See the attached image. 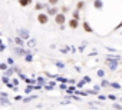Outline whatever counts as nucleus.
Masks as SVG:
<instances>
[{
	"label": "nucleus",
	"mask_w": 122,
	"mask_h": 110,
	"mask_svg": "<svg viewBox=\"0 0 122 110\" xmlns=\"http://www.w3.org/2000/svg\"><path fill=\"white\" fill-rule=\"evenodd\" d=\"M49 14L47 13H43V12H40L39 14H37V17H36V20H37V23L39 24H42V26H45V24H47L49 23Z\"/></svg>",
	"instance_id": "nucleus-1"
},
{
	"label": "nucleus",
	"mask_w": 122,
	"mask_h": 110,
	"mask_svg": "<svg viewBox=\"0 0 122 110\" xmlns=\"http://www.w3.org/2000/svg\"><path fill=\"white\" fill-rule=\"evenodd\" d=\"M66 22H68V20H66V14H65V13H62V12L57 13V14L55 16V23H56V24H59V26H63Z\"/></svg>",
	"instance_id": "nucleus-2"
},
{
	"label": "nucleus",
	"mask_w": 122,
	"mask_h": 110,
	"mask_svg": "<svg viewBox=\"0 0 122 110\" xmlns=\"http://www.w3.org/2000/svg\"><path fill=\"white\" fill-rule=\"evenodd\" d=\"M12 51L15 53V54H17V56H22V57H25L27 53H30V51H27L25 47H19V46H16V47H13L12 49Z\"/></svg>",
	"instance_id": "nucleus-3"
},
{
	"label": "nucleus",
	"mask_w": 122,
	"mask_h": 110,
	"mask_svg": "<svg viewBox=\"0 0 122 110\" xmlns=\"http://www.w3.org/2000/svg\"><path fill=\"white\" fill-rule=\"evenodd\" d=\"M17 36L22 37L23 40H30V32L27 29H19L17 30Z\"/></svg>",
	"instance_id": "nucleus-4"
},
{
	"label": "nucleus",
	"mask_w": 122,
	"mask_h": 110,
	"mask_svg": "<svg viewBox=\"0 0 122 110\" xmlns=\"http://www.w3.org/2000/svg\"><path fill=\"white\" fill-rule=\"evenodd\" d=\"M68 26H69V29H72V30H76V29L81 26V20L71 17V19H69V22H68Z\"/></svg>",
	"instance_id": "nucleus-5"
},
{
	"label": "nucleus",
	"mask_w": 122,
	"mask_h": 110,
	"mask_svg": "<svg viewBox=\"0 0 122 110\" xmlns=\"http://www.w3.org/2000/svg\"><path fill=\"white\" fill-rule=\"evenodd\" d=\"M105 63L109 66L111 72H115V70L118 69V66H119V60H109V59H106V62H105Z\"/></svg>",
	"instance_id": "nucleus-6"
},
{
	"label": "nucleus",
	"mask_w": 122,
	"mask_h": 110,
	"mask_svg": "<svg viewBox=\"0 0 122 110\" xmlns=\"http://www.w3.org/2000/svg\"><path fill=\"white\" fill-rule=\"evenodd\" d=\"M93 9L95 10H103V0H93Z\"/></svg>",
	"instance_id": "nucleus-7"
},
{
	"label": "nucleus",
	"mask_w": 122,
	"mask_h": 110,
	"mask_svg": "<svg viewBox=\"0 0 122 110\" xmlns=\"http://www.w3.org/2000/svg\"><path fill=\"white\" fill-rule=\"evenodd\" d=\"M46 13H47L49 16H53V17H55V16H56L57 13H60V12H59L57 6H50V7H49V10H47Z\"/></svg>",
	"instance_id": "nucleus-8"
},
{
	"label": "nucleus",
	"mask_w": 122,
	"mask_h": 110,
	"mask_svg": "<svg viewBox=\"0 0 122 110\" xmlns=\"http://www.w3.org/2000/svg\"><path fill=\"white\" fill-rule=\"evenodd\" d=\"M25 41H26V40H23V39L19 37V36H16V37L13 39V43H15L16 46H19V47H25V44H26Z\"/></svg>",
	"instance_id": "nucleus-9"
},
{
	"label": "nucleus",
	"mask_w": 122,
	"mask_h": 110,
	"mask_svg": "<svg viewBox=\"0 0 122 110\" xmlns=\"http://www.w3.org/2000/svg\"><path fill=\"white\" fill-rule=\"evenodd\" d=\"M82 27H83L85 33H93V29H92V26L89 24V22H82Z\"/></svg>",
	"instance_id": "nucleus-10"
},
{
	"label": "nucleus",
	"mask_w": 122,
	"mask_h": 110,
	"mask_svg": "<svg viewBox=\"0 0 122 110\" xmlns=\"http://www.w3.org/2000/svg\"><path fill=\"white\" fill-rule=\"evenodd\" d=\"M17 3L22 6V7H27L32 5V0H17Z\"/></svg>",
	"instance_id": "nucleus-11"
},
{
	"label": "nucleus",
	"mask_w": 122,
	"mask_h": 110,
	"mask_svg": "<svg viewBox=\"0 0 122 110\" xmlns=\"http://www.w3.org/2000/svg\"><path fill=\"white\" fill-rule=\"evenodd\" d=\"M76 92V87L73 86V84H71V86H68V89H66V93L69 94V96H72L73 93Z\"/></svg>",
	"instance_id": "nucleus-12"
},
{
	"label": "nucleus",
	"mask_w": 122,
	"mask_h": 110,
	"mask_svg": "<svg viewBox=\"0 0 122 110\" xmlns=\"http://www.w3.org/2000/svg\"><path fill=\"white\" fill-rule=\"evenodd\" d=\"M72 17H73V19L81 20V10H78V9H76V10H73V12H72Z\"/></svg>",
	"instance_id": "nucleus-13"
},
{
	"label": "nucleus",
	"mask_w": 122,
	"mask_h": 110,
	"mask_svg": "<svg viewBox=\"0 0 122 110\" xmlns=\"http://www.w3.org/2000/svg\"><path fill=\"white\" fill-rule=\"evenodd\" d=\"M25 62H26V63H32V62H33V54H32V53H27L26 56H25Z\"/></svg>",
	"instance_id": "nucleus-14"
},
{
	"label": "nucleus",
	"mask_w": 122,
	"mask_h": 110,
	"mask_svg": "<svg viewBox=\"0 0 122 110\" xmlns=\"http://www.w3.org/2000/svg\"><path fill=\"white\" fill-rule=\"evenodd\" d=\"M13 73H15V69H13V67H9V70L3 72V74H5V76H9V77L13 76Z\"/></svg>",
	"instance_id": "nucleus-15"
},
{
	"label": "nucleus",
	"mask_w": 122,
	"mask_h": 110,
	"mask_svg": "<svg viewBox=\"0 0 122 110\" xmlns=\"http://www.w3.org/2000/svg\"><path fill=\"white\" fill-rule=\"evenodd\" d=\"M76 9H78V10L85 9V2H83V0H81V2H78V3H76Z\"/></svg>",
	"instance_id": "nucleus-16"
},
{
	"label": "nucleus",
	"mask_w": 122,
	"mask_h": 110,
	"mask_svg": "<svg viewBox=\"0 0 122 110\" xmlns=\"http://www.w3.org/2000/svg\"><path fill=\"white\" fill-rule=\"evenodd\" d=\"M27 46H29L30 49H33V47L36 46V39H30V40H27Z\"/></svg>",
	"instance_id": "nucleus-17"
},
{
	"label": "nucleus",
	"mask_w": 122,
	"mask_h": 110,
	"mask_svg": "<svg viewBox=\"0 0 122 110\" xmlns=\"http://www.w3.org/2000/svg\"><path fill=\"white\" fill-rule=\"evenodd\" d=\"M2 83H3V84H9V83H10V77L3 74V76H2Z\"/></svg>",
	"instance_id": "nucleus-18"
},
{
	"label": "nucleus",
	"mask_w": 122,
	"mask_h": 110,
	"mask_svg": "<svg viewBox=\"0 0 122 110\" xmlns=\"http://www.w3.org/2000/svg\"><path fill=\"white\" fill-rule=\"evenodd\" d=\"M32 90H35V84H27V86H26V90H25V93H26V94H29Z\"/></svg>",
	"instance_id": "nucleus-19"
},
{
	"label": "nucleus",
	"mask_w": 122,
	"mask_h": 110,
	"mask_svg": "<svg viewBox=\"0 0 122 110\" xmlns=\"http://www.w3.org/2000/svg\"><path fill=\"white\" fill-rule=\"evenodd\" d=\"M37 96L36 94H32V96H29V97H26V99H23V103H29V101H32V100H35Z\"/></svg>",
	"instance_id": "nucleus-20"
},
{
	"label": "nucleus",
	"mask_w": 122,
	"mask_h": 110,
	"mask_svg": "<svg viewBox=\"0 0 122 110\" xmlns=\"http://www.w3.org/2000/svg\"><path fill=\"white\" fill-rule=\"evenodd\" d=\"M0 70H2V72L9 70V64H7V63H0Z\"/></svg>",
	"instance_id": "nucleus-21"
},
{
	"label": "nucleus",
	"mask_w": 122,
	"mask_h": 110,
	"mask_svg": "<svg viewBox=\"0 0 122 110\" xmlns=\"http://www.w3.org/2000/svg\"><path fill=\"white\" fill-rule=\"evenodd\" d=\"M0 101H2V103H0L2 106H9V104H10L9 100H7V97H2V99H0Z\"/></svg>",
	"instance_id": "nucleus-22"
},
{
	"label": "nucleus",
	"mask_w": 122,
	"mask_h": 110,
	"mask_svg": "<svg viewBox=\"0 0 122 110\" xmlns=\"http://www.w3.org/2000/svg\"><path fill=\"white\" fill-rule=\"evenodd\" d=\"M96 74H98V77L103 79V77H105V70H103V69H99V70L96 72Z\"/></svg>",
	"instance_id": "nucleus-23"
},
{
	"label": "nucleus",
	"mask_w": 122,
	"mask_h": 110,
	"mask_svg": "<svg viewBox=\"0 0 122 110\" xmlns=\"http://www.w3.org/2000/svg\"><path fill=\"white\" fill-rule=\"evenodd\" d=\"M108 86H111V83H109L108 80L102 79V82H101V87H108Z\"/></svg>",
	"instance_id": "nucleus-24"
},
{
	"label": "nucleus",
	"mask_w": 122,
	"mask_h": 110,
	"mask_svg": "<svg viewBox=\"0 0 122 110\" xmlns=\"http://www.w3.org/2000/svg\"><path fill=\"white\" fill-rule=\"evenodd\" d=\"M56 80H57V82H60V83H69V80H68V79L60 77V76H59V77H56Z\"/></svg>",
	"instance_id": "nucleus-25"
},
{
	"label": "nucleus",
	"mask_w": 122,
	"mask_h": 110,
	"mask_svg": "<svg viewBox=\"0 0 122 110\" xmlns=\"http://www.w3.org/2000/svg\"><path fill=\"white\" fill-rule=\"evenodd\" d=\"M6 63H7L9 66H15V59H13V57H9V59L6 60Z\"/></svg>",
	"instance_id": "nucleus-26"
},
{
	"label": "nucleus",
	"mask_w": 122,
	"mask_h": 110,
	"mask_svg": "<svg viewBox=\"0 0 122 110\" xmlns=\"http://www.w3.org/2000/svg\"><path fill=\"white\" fill-rule=\"evenodd\" d=\"M56 67L57 69H65V63L63 62H56Z\"/></svg>",
	"instance_id": "nucleus-27"
},
{
	"label": "nucleus",
	"mask_w": 122,
	"mask_h": 110,
	"mask_svg": "<svg viewBox=\"0 0 122 110\" xmlns=\"http://www.w3.org/2000/svg\"><path fill=\"white\" fill-rule=\"evenodd\" d=\"M47 3H49L50 6H57V3H59V0H47Z\"/></svg>",
	"instance_id": "nucleus-28"
},
{
	"label": "nucleus",
	"mask_w": 122,
	"mask_h": 110,
	"mask_svg": "<svg viewBox=\"0 0 122 110\" xmlns=\"http://www.w3.org/2000/svg\"><path fill=\"white\" fill-rule=\"evenodd\" d=\"M36 83H39V84H43V83H45V77H42V76H39V77L36 79Z\"/></svg>",
	"instance_id": "nucleus-29"
},
{
	"label": "nucleus",
	"mask_w": 122,
	"mask_h": 110,
	"mask_svg": "<svg viewBox=\"0 0 122 110\" xmlns=\"http://www.w3.org/2000/svg\"><path fill=\"white\" fill-rule=\"evenodd\" d=\"M111 87H113V89L119 90V89H121V84H119V83H111Z\"/></svg>",
	"instance_id": "nucleus-30"
},
{
	"label": "nucleus",
	"mask_w": 122,
	"mask_h": 110,
	"mask_svg": "<svg viewBox=\"0 0 122 110\" xmlns=\"http://www.w3.org/2000/svg\"><path fill=\"white\" fill-rule=\"evenodd\" d=\"M86 93H88V94H95V96H98V94H99V92H98V90H95V89H93V90H88Z\"/></svg>",
	"instance_id": "nucleus-31"
},
{
	"label": "nucleus",
	"mask_w": 122,
	"mask_h": 110,
	"mask_svg": "<svg viewBox=\"0 0 122 110\" xmlns=\"http://www.w3.org/2000/svg\"><path fill=\"white\" fill-rule=\"evenodd\" d=\"M85 47H86V41H83V43H82V46H79V49H78V50L82 53V51L85 50Z\"/></svg>",
	"instance_id": "nucleus-32"
},
{
	"label": "nucleus",
	"mask_w": 122,
	"mask_h": 110,
	"mask_svg": "<svg viewBox=\"0 0 122 110\" xmlns=\"http://www.w3.org/2000/svg\"><path fill=\"white\" fill-rule=\"evenodd\" d=\"M85 83H86V82H85V80H81V82H78V84H76V86H78V87H79V89H82V87H83V86H85Z\"/></svg>",
	"instance_id": "nucleus-33"
},
{
	"label": "nucleus",
	"mask_w": 122,
	"mask_h": 110,
	"mask_svg": "<svg viewBox=\"0 0 122 110\" xmlns=\"http://www.w3.org/2000/svg\"><path fill=\"white\" fill-rule=\"evenodd\" d=\"M112 106H113V109H116V110H122V106H121L119 103H113Z\"/></svg>",
	"instance_id": "nucleus-34"
},
{
	"label": "nucleus",
	"mask_w": 122,
	"mask_h": 110,
	"mask_svg": "<svg viewBox=\"0 0 122 110\" xmlns=\"http://www.w3.org/2000/svg\"><path fill=\"white\" fill-rule=\"evenodd\" d=\"M6 50V44L5 43H0V53H3Z\"/></svg>",
	"instance_id": "nucleus-35"
},
{
	"label": "nucleus",
	"mask_w": 122,
	"mask_h": 110,
	"mask_svg": "<svg viewBox=\"0 0 122 110\" xmlns=\"http://www.w3.org/2000/svg\"><path fill=\"white\" fill-rule=\"evenodd\" d=\"M108 99H109V100H113V101H116V100H118V97H116L115 94H109V96H108Z\"/></svg>",
	"instance_id": "nucleus-36"
},
{
	"label": "nucleus",
	"mask_w": 122,
	"mask_h": 110,
	"mask_svg": "<svg viewBox=\"0 0 122 110\" xmlns=\"http://www.w3.org/2000/svg\"><path fill=\"white\" fill-rule=\"evenodd\" d=\"M98 99H99V100H103V101H105V100L108 99V96H103V94H98Z\"/></svg>",
	"instance_id": "nucleus-37"
},
{
	"label": "nucleus",
	"mask_w": 122,
	"mask_h": 110,
	"mask_svg": "<svg viewBox=\"0 0 122 110\" xmlns=\"http://www.w3.org/2000/svg\"><path fill=\"white\" fill-rule=\"evenodd\" d=\"M60 10H62V13H65V14H66V13H68V12H69V9H68V7H66V6H63V7H62V9H60Z\"/></svg>",
	"instance_id": "nucleus-38"
},
{
	"label": "nucleus",
	"mask_w": 122,
	"mask_h": 110,
	"mask_svg": "<svg viewBox=\"0 0 122 110\" xmlns=\"http://www.w3.org/2000/svg\"><path fill=\"white\" fill-rule=\"evenodd\" d=\"M83 80H85L86 83H91V77H89V76H85V77H83Z\"/></svg>",
	"instance_id": "nucleus-39"
},
{
	"label": "nucleus",
	"mask_w": 122,
	"mask_h": 110,
	"mask_svg": "<svg viewBox=\"0 0 122 110\" xmlns=\"http://www.w3.org/2000/svg\"><path fill=\"white\" fill-rule=\"evenodd\" d=\"M12 83H13L15 86H17V84H19V80H17V79H12Z\"/></svg>",
	"instance_id": "nucleus-40"
},
{
	"label": "nucleus",
	"mask_w": 122,
	"mask_h": 110,
	"mask_svg": "<svg viewBox=\"0 0 122 110\" xmlns=\"http://www.w3.org/2000/svg\"><path fill=\"white\" fill-rule=\"evenodd\" d=\"M0 97H7V93L6 92H2V93H0Z\"/></svg>",
	"instance_id": "nucleus-41"
},
{
	"label": "nucleus",
	"mask_w": 122,
	"mask_h": 110,
	"mask_svg": "<svg viewBox=\"0 0 122 110\" xmlns=\"http://www.w3.org/2000/svg\"><path fill=\"white\" fill-rule=\"evenodd\" d=\"M15 100H16V101H19V100H23V97H22V96H16V97H15Z\"/></svg>",
	"instance_id": "nucleus-42"
},
{
	"label": "nucleus",
	"mask_w": 122,
	"mask_h": 110,
	"mask_svg": "<svg viewBox=\"0 0 122 110\" xmlns=\"http://www.w3.org/2000/svg\"><path fill=\"white\" fill-rule=\"evenodd\" d=\"M121 27H122V22H121V23H119V24H118V26H116V27H115V30H119V29H121Z\"/></svg>",
	"instance_id": "nucleus-43"
},
{
	"label": "nucleus",
	"mask_w": 122,
	"mask_h": 110,
	"mask_svg": "<svg viewBox=\"0 0 122 110\" xmlns=\"http://www.w3.org/2000/svg\"><path fill=\"white\" fill-rule=\"evenodd\" d=\"M121 101H122V97H121Z\"/></svg>",
	"instance_id": "nucleus-44"
},
{
	"label": "nucleus",
	"mask_w": 122,
	"mask_h": 110,
	"mask_svg": "<svg viewBox=\"0 0 122 110\" xmlns=\"http://www.w3.org/2000/svg\"><path fill=\"white\" fill-rule=\"evenodd\" d=\"M121 36H122V32H121Z\"/></svg>",
	"instance_id": "nucleus-45"
}]
</instances>
